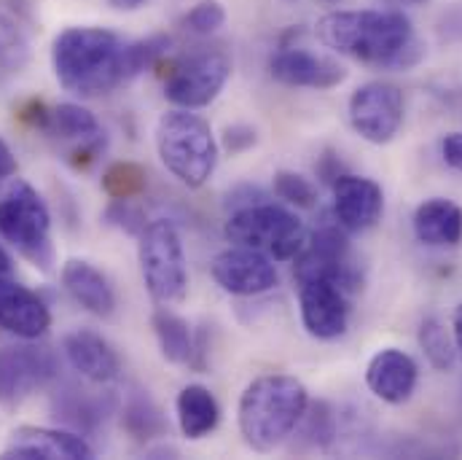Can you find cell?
Returning <instances> with one entry per match:
<instances>
[{
    "label": "cell",
    "mask_w": 462,
    "mask_h": 460,
    "mask_svg": "<svg viewBox=\"0 0 462 460\" xmlns=\"http://www.w3.org/2000/svg\"><path fill=\"white\" fill-rule=\"evenodd\" d=\"M318 38L349 60L382 70H411L425 60V43L398 8L331 11L318 22Z\"/></svg>",
    "instance_id": "obj_1"
},
{
    "label": "cell",
    "mask_w": 462,
    "mask_h": 460,
    "mask_svg": "<svg viewBox=\"0 0 462 460\" xmlns=\"http://www.w3.org/2000/svg\"><path fill=\"white\" fill-rule=\"evenodd\" d=\"M124 41L106 27H68L54 38L51 65L60 87L79 98H100L124 81Z\"/></svg>",
    "instance_id": "obj_2"
},
{
    "label": "cell",
    "mask_w": 462,
    "mask_h": 460,
    "mask_svg": "<svg viewBox=\"0 0 462 460\" xmlns=\"http://www.w3.org/2000/svg\"><path fill=\"white\" fill-rule=\"evenodd\" d=\"M310 390L291 374H261L239 396L236 423L245 445L255 453H274L301 423Z\"/></svg>",
    "instance_id": "obj_3"
},
{
    "label": "cell",
    "mask_w": 462,
    "mask_h": 460,
    "mask_svg": "<svg viewBox=\"0 0 462 460\" xmlns=\"http://www.w3.org/2000/svg\"><path fill=\"white\" fill-rule=\"evenodd\" d=\"M156 154L167 173L189 189H202L218 167V140L208 118L172 108L156 121Z\"/></svg>",
    "instance_id": "obj_4"
},
{
    "label": "cell",
    "mask_w": 462,
    "mask_h": 460,
    "mask_svg": "<svg viewBox=\"0 0 462 460\" xmlns=\"http://www.w3.org/2000/svg\"><path fill=\"white\" fill-rule=\"evenodd\" d=\"M0 237L43 272L51 269V213L41 192L22 178H16L0 197Z\"/></svg>",
    "instance_id": "obj_5"
},
{
    "label": "cell",
    "mask_w": 462,
    "mask_h": 460,
    "mask_svg": "<svg viewBox=\"0 0 462 460\" xmlns=\"http://www.w3.org/2000/svg\"><path fill=\"white\" fill-rule=\"evenodd\" d=\"M143 283L156 305H178L189 294V264L180 231L172 221L156 219L137 237Z\"/></svg>",
    "instance_id": "obj_6"
},
{
    "label": "cell",
    "mask_w": 462,
    "mask_h": 460,
    "mask_svg": "<svg viewBox=\"0 0 462 460\" xmlns=\"http://www.w3.org/2000/svg\"><path fill=\"white\" fill-rule=\"evenodd\" d=\"M224 237L231 245L263 250L274 261H293L307 245L304 221L293 211L269 200L234 211L224 227Z\"/></svg>",
    "instance_id": "obj_7"
},
{
    "label": "cell",
    "mask_w": 462,
    "mask_h": 460,
    "mask_svg": "<svg viewBox=\"0 0 462 460\" xmlns=\"http://www.w3.org/2000/svg\"><path fill=\"white\" fill-rule=\"evenodd\" d=\"M162 81H164V98L175 108H208L229 84L231 57L224 49H208L199 46L189 54L172 57L162 62Z\"/></svg>",
    "instance_id": "obj_8"
},
{
    "label": "cell",
    "mask_w": 462,
    "mask_h": 460,
    "mask_svg": "<svg viewBox=\"0 0 462 460\" xmlns=\"http://www.w3.org/2000/svg\"><path fill=\"white\" fill-rule=\"evenodd\" d=\"M293 280H334L345 288L349 296H355L363 288V272L349 250L346 230L334 219V213H323V221L312 237H307V245L293 258Z\"/></svg>",
    "instance_id": "obj_9"
},
{
    "label": "cell",
    "mask_w": 462,
    "mask_h": 460,
    "mask_svg": "<svg viewBox=\"0 0 462 460\" xmlns=\"http://www.w3.org/2000/svg\"><path fill=\"white\" fill-rule=\"evenodd\" d=\"M32 343L35 340H22V345L0 347V404L5 407L22 404L60 377L54 350Z\"/></svg>",
    "instance_id": "obj_10"
},
{
    "label": "cell",
    "mask_w": 462,
    "mask_h": 460,
    "mask_svg": "<svg viewBox=\"0 0 462 460\" xmlns=\"http://www.w3.org/2000/svg\"><path fill=\"white\" fill-rule=\"evenodd\" d=\"M346 116L365 143L387 146L403 127V92L390 81H368L352 92Z\"/></svg>",
    "instance_id": "obj_11"
},
{
    "label": "cell",
    "mask_w": 462,
    "mask_h": 460,
    "mask_svg": "<svg viewBox=\"0 0 462 460\" xmlns=\"http://www.w3.org/2000/svg\"><path fill=\"white\" fill-rule=\"evenodd\" d=\"M210 275L218 288L231 296H261L280 283L274 258L263 250L242 245L218 253L210 264Z\"/></svg>",
    "instance_id": "obj_12"
},
{
    "label": "cell",
    "mask_w": 462,
    "mask_h": 460,
    "mask_svg": "<svg viewBox=\"0 0 462 460\" xmlns=\"http://www.w3.org/2000/svg\"><path fill=\"white\" fill-rule=\"evenodd\" d=\"M299 286L301 324L310 337L331 343L349 326V294L334 280H304Z\"/></svg>",
    "instance_id": "obj_13"
},
{
    "label": "cell",
    "mask_w": 462,
    "mask_h": 460,
    "mask_svg": "<svg viewBox=\"0 0 462 460\" xmlns=\"http://www.w3.org/2000/svg\"><path fill=\"white\" fill-rule=\"evenodd\" d=\"M3 460H89L95 458L92 445L84 434L68 428L19 426L8 445L0 450Z\"/></svg>",
    "instance_id": "obj_14"
},
{
    "label": "cell",
    "mask_w": 462,
    "mask_h": 460,
    "mask_svg": "<svg viewBox=\"0 0 462 460\" xmlns=\"http://www.w3.org/2000/svg\"><path fill=\"white\" fill-rule=\"evenodd\" d=\"M269 73L274 81L293 89H334L346 79L345 65L299 46H280L269 60Z\"/></svg>",
    "instance_id": "obj_15"
},
{
    "label": "cell",
    "mask_w": 462,
    "mask_h": 460,
    "mask_svg": "<svg viewBox=\"0 0 462 460\" xmlns=\"http://www.w3.org/2000/svg\"><path fill=\"white\" fill-rule=\"evenodd\" d=\"M116 412L114 393L92 390L79 382H62L51 396V415L76 434H95Z\"/></svg>",
    "instance_id": "obj_16"
},
{
    "label": "cell",
    "mask_w": 462,
    "mask_h": 460,
    "mask_svg": "<svg viewBox=\"0 0 462 460\" xmlns=\"http://www.w3.org/2000/svg\"><path fill=\"white\" fill-rule=\"evenodd\" d=\"M334 219L345 227L346 231L374 230L384 213V192L376 181L345 173L334 186Z\"/></svg>",
    "instance_id": "obj_17"
},
{
    "label": "cell",
    "mask_w": 462,
    "mask_h": 460,
    "mask_svg": "<svg viewBox=\"0 0 462 460\" xmlns=\"http://www.w3.org/2000/svg\"><path fill=\"white\" fill-rule=\"evenodd\" d=\"M0 329L16 340H41L51 329V313L35 291L0 277Z\"/></svg>",
    "instance_id": "obj_18"
},
{
    "label": "cell",
    "mask_w": 462,
    "mask_h": 460,
    "mask_svg": "<svg viewBox=\"0 0 462 460\" xmlns=\"http://www.w3.org/2000/svg\"><path fill=\"white\" fill-rule=\"evenodd\" d=\"M417 380H420V369H417V361L398 350V347H384L379 350L368 366H365V385L368 390L384 401V404H406L417 388Z\"/></svg>",
    "instance_id": "obj_19"
},
{
    "label": "cell",
    "mask_w": 462,
    "mask_h": 460,
    "mask_svg": "<svg viewBox=\"0 0 462 460\" xmlns=\"http://www.w3.org/2000/svg\"><path fill=\"white\" fill-rule=\"evenodd\" d=\"M62 350L73 371H79L84 380L95 385H108L121 374V358L114 345L92 329L68 332L62 340Z\"/></svg>",
    "instance_id": "obj_20"
},
{
    "label": "cell",
    "mask_w": 462,
    "mask_h": 460,
    "mask_svg": "<svg viewBox=\"0 0 462 460\" xmlns=\"http://www.w3.org/2000/svg\"><path fill=\"white\" fill-rule=\"evenodd\" d=\"M62 286L76 305L97 318H111L116 313V291L111 280L87 258H68L62 264Z\"/></svg>",
    "instance_id": "obj_21"
},
{
    "label": "cell",
    "mask_w": 462,
    "mask_h": 460,
    "mask_svg": "<svg viewBox=\"0 0 462 460\" xmlns=\"http://www.w3.org/2000/svg\"><path fill=\"white\" fill-rule=\"evenodd\" d=\"M414 234L428 248H455L462 242V208L452 200H425L411 219Z\"/></svg>",
    "instance_id": "obj_22"
},
{
    "label": "cell",
    "mask_w": 462,
    "mask_h": 460,
    "mask_svg": "<svg viewBox=\"0 0 462 460\" xmlns=\"http://www.w3.org/2000/svg\"><path fill=\"white\" fill-rule=\"evenodd\" d=\"M175 415H178V428L186 439L199 442L205 437H210L218 423H221V404L213 396L210 388L191 382L186 388H180L178 399H175Z\"/></svg>",
    "instance_id": "obj_23"
},
{
    "label": "cell",
    "mask_w": 462,
    "mask_h": 460,
    "mask_svg": "<svg viewBox=\"0 0 462 460\" xmlns=\"http://www.w3.org/2000/svg\"><path fill=\"white\" fill-rule=\"evenodd\" d=\"M49 137H57L62 143H70L73 146H84L89 140H97L103 137L106 132L100 129V121L97 116L92 114L89 108L79 106V103H60L49 111V121H46V129H43Z\"/></svg>",
    "instance_id": "obj_24"
},
{
    "label": "cell",
    "mask_w": 462,
    "mask_h": 460,
    "mask_svg": "<svg viewBox=\"0 0 462 460\" xmlns=\"http://www.w3.org/2000/svg\"><path fill=\"white\" fill-rule=\"evenodd\" d=\"M151 329L156 334V343L162 350V358L175 363V366H189L194 355V332L186 318L178 313L159 307L151 315Z\"/></svg>",
    "instance_id": "obj_25"
},
{
    "label": "cell",
    "mask_w": 462,
    "mask_h": 460,
    "mask_svg": "<svg viewBox=\"0 0 462 460\" xmlns=\"http://www.w3.org/2000/svg\"><path fill=\"white\" fill-rule=\"evenodd\" d=\"M121 426L140 445L167 434V420H164L159 404L148 396V390H140V388H134L126 396V404L121 412Z\"/></svg>",
    "instance_id": "obj_26"
},
{
    "label": "cell",
    "mask_w": 462,
    "mask_h": 460,
    "mask_svg": "<svg viewBox=\"0 0 462 460\" xmlns=\"http://www.w3.org/2000/svg\"><path fill=\"white\" fill-rule=\"evenodd\" d=\"M32 46L24 22L0 3V70L19 73L30 65Z\"/></svg>",
    "instance_id": "obj_27"
},
{
    "label": "cell",
    "mask_w": 462,
    "mask_h": 460,
    "mask_svg": "<svg viewBox=\"0 0 462 460\" xmlns=\"http://www.w3.org/2000/svg\"><path fill=\"white\" fill-rule=\"evenodd\" d=\"M417 343L422 347L425 358L430 361L433 369L439 371H452L457 363V347L452 332L439 321V318H425L417 332Z\"/></svg>",
    "instance_id": "obj_28"
},
{
    "label": "cell",
    "mask_w": 462,
    "mask_h": 460,
    "mask_svg": "<svg viewBox=\"0 0 462 460\" xmlns=\"http://www.w3.org/2000/svg\"><path fill=\"white\" fill-rule=\"evenodd\" d=\"M170 46H172V38L167 33H156V35L124 43V54H121V60H124V81H132L140 73H145L148 68L159 65V60L167 57Z\"/></svg>",
    "instance_id": "obj_29"
},
{
    "label": "cell",
    "mask_w": 462,
    "mask_h": 460,
    "mask_svg": "<svg viewBox=\"0 0 462 460\" xmlns=\"http://www.w3.org/2000/svg\"><path fill=\"white\" fill-rule=\"evenodd\" d=\"M148 186V175L134 162H116L103 173V189L111 200H137Z\"/></svg>",
    "instance_id": "obj_30"
},
{
    "label": "cell",
    "mask_w": 462,
    "mask_h": 460,
    "mask_svg": "<svg viewBox=\"0 0 462 460\" xmlns=\"http://www.w3.org/2000/svg\"><path fill=\"white\" fill-rule=\"evenodd\" d=\"M274 194L291 205V208H301V211H310L318 205V189L310 178H304L301 173H293V170H280L274 173Z\"/></svg>",
    "instance_id": "obj_31"
},
{
    "label": "cell",
    "mask_w": 462,
    "mask_h": 460,
    "mask_svg": "<svg viewBox=\"0 0 462 460\" xmlns=\"http://www.w3.org/2000/svg\"><path fill=\"white\" fill-rule=\"evenodd\" d=\"M226 22V8L221 0H199L180 16V27L191 35H213L224 27Z\"/></svg>",
    "instance_id": "obj_32"
},
{
    "label": "cell",
    "mask_w": 462,
    "mask_h": 460,
    "mask_svg": "<svg viewBox=\"0 0 462 460\" xmlns=\"http://www.w3.org/2000/svg\"><path fill=\"white\" fill-rule=\"evenodd\" d=\"M106 224L114 230H121L124 234L140 237L143 230L148 227V219H145L143 208L134 205L132 200H111V205L106 208Z\"/></svg>",
    "instance_id": "obj_33"
},
{
    "label": "cell",
    "mask_w": 462,
    "mask_h": 460,
    "mask_svg": "<svg viewBox=\"0 0 462 460\" xmlns=\"http://www.w3.org/2000/svg\"><path fill=\"white\" fill-rule=\"evenodd\" d=\"M304 426V437L315 445V447H326L334 439V412L326 404H312L307 407L301 423Z\"/></svg>",
    "instance_id": "obj_34"
},
{
    "label": "cell",
    "mask_w": 462,
    "mask_h": 460,
    "mask_svg": "<svg viewBox=\"0 0 462 460\" xmlns=\"http://www.w3.org/2000/svg\"><path fill=\"white\" fill-rule=\"evenodd\" d=\"M255 143H258V132L250 124H231L221 135V146H224V151H229L231 156L250 151Z\"/></svg>",
    "instance_id": "obj_35"
},
{
    "label": "cell",
    "mask_w": 462,
    "mask_h": 460,
    "mask_svg": "<svg viewBox=\"0 0 462 460\" xmlns=\"http://www.w3.org/2000/svg\"><path fill=\"white\" fill-rule=\"evenodd\" d=\"M315 173H318V178L326 183V186H334L342 175H345V162L339 159V154L334 151V148H326L320 156H318V162H315Z\"/></svg>",
    "instance_id": "obj_36"
},
{
    "label": "cell",
    "mask_w": 462,
    "mask_h": 460,
    "mask_svg": "<svg viewBox=\"0 0 462 460\" xmlns=\"http://www.w3.org/2000/svg\"><path fill=\"white\" fill-rule=\"evenodd\" d=\"M258 202H266V194L258 186H236V189H231L229 197H226V208L231 213L242 211V208H250V205H258Z\"/></svg>",
    "instance_id": "obj_37"
},
{
    "label": "cell",
    "mask_w": 462,
    "mask_h": 460,
    "mask_svg": "<svg viewBox=\"0 0 462 460\" xmlns=\"http://www.w3.org/2000/svg\"><path fill=\"white\" fill-rule=\"evenodd\" d=\"M439 38L444 43H460L462 41V5L447 11L439 22Z\"/></svg>",
    "instance_id": "obj_38"
},
{
    "label": "cell",
    "mask_w": 462,
    "mask_h": 460,
    "mask_svg": "<svg viewBox=\"0 0 462 460\" xmlns=\"http://www.w3.org/2000/svg\"><path fill=\"white\" fill-rule=\"evenodd\" d=\"M441 156L452 170L462 173V132H449L441 140Z\"/></svg>",
    "instance_id": "obj_39"
},
{
    "label": "cell",
    "mask_w": 462,
    "mask_h": 460,
    "mask_svg": "<svg viewBox=\"0 0 462 460\" xmlns=\"http://www.w3.org/2000/svg\"><path fill=\"white\" fill-rule=\"evenodd\" d=\"M16 170H19L16 156H14V151H11V146L0 137V181L16 175Z\"/></svg>",
    "instance_id": "obj_40"
},
{
    "label": "cell",
    "mask_w": 462,
    "mask_h": 460,
    "mask_svg": "<svg viewBox=\"0 0 462 460\" xmlns=\"http://www.w3.org/2000/svg\"><path fill=\"white\" fill-rule=\"evenodd\" d=\"M11 14H16L24 24H32L35 22V14H32V0H0Z\"/></svg>",
    "instance_id": "obj_41"
},
{
    "label": "cell",
    "mask_w": 462,
    "mask_h": 460,
    "mask_svg": "<svg viewBox=\"0 0 462 460\" xmlns=\"http://www.w3.org/2000/svg\"><path fill=\"white\" fill-rule=\"evenodd\" d=\"M452 337H455L457 355L462 358V305L455 310V315H452Z\"/></svg>",
    "instance_id": "obj_42"
},
{
    "label": "cell",
    "mask_w": 462,
    "mask_h": 460,
    "mask_svg": "<svg viewBox=\"0 0 462 460\" xmlns=\"http://www.w3.org/2000/svg\"><path fill=\"white\" fill-rule=\"evenodd\" d=\"M114 8H118V11H137L140 5H145L148 0H108Z\"/></svg>",
    "instance_id": "obj_43"
},
{
    "label": "cell",
    "mask_w": 462,
    "mask_h": 460,
    "mask_svg": "<svg viewBox=\"0 0 462 460\" xmlns=\"http://www.w3.org/2000/svg\"><path fill=\"white\" fill-rule=\"evenodd\" d=\"M11 272H14V264H11V256L3 250V245H0V277H11Z\"/></svg>",
    "instance_id": "obj_44"
},
{
    "label": "cell",
    "mask_w": 462,
    "mask_h": 460,
    "mask_svg": "<svg viewBox=\"0 0 462 460\" xmlns=\"http://www.w3.org/2000/svg\"><path fill=\"white\" fill-rule=\"evenodd\" d=\"M387 3H393V5H420L425 0H387Z\"/></svg>",
    "instance_id": "obj_45"
},
{
    "label": "cell",
    "mask_w": 462,
    "mask_h": 460,
    "mask_svg": "<svg viewBox=\"0 0 462 460\" xmlns=\"http://www.w3.org/2000/svg\"><path fill=\"white\" fill-rule=\"evenodd\" d=\"M328 3H339V0H328Z\"/></svg>",
    "instance_id": "obj_46"
},
{
    "label": "cell",
    "mask_w": 462,
    "mask_h": 460,
    "mask_svg": "<svg viewBox=\"0 0 462 460\" xmlns=\"http://www.w3.org/2000/svg\"><path fill=\"white\" fill-rule=\"evenodd\" d=\"M285 3H293V0H285Z\"/></svg>",
    "instance_id": "obj_47"
}]
</instances>
